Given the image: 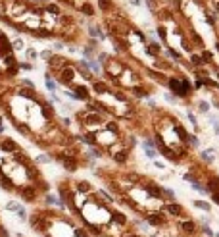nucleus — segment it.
Listing matches in <instances>:
<instances>
[{
	"label": "nucleus",
	"instance_id": "9d476101",
	"mask_svg": "<svg viewBox=\"0 0 219 237\" xmlns=\"http://www.w3.org/2000/svg\"><path fill=\"white\" fill-rule=\"evenodd\" d=\"M40 58L50 60V58H52V52H50V50H42V52H40Z\"/></svg>",
	"mask_w": 219,
	"mask_h": 237
},
{
	"label": "nucleus",
	"instance_id": "f8f14e48",
	"mask_svg": "<svg viewBox=\"0 0 219 237\" xmlns=\"http://www.w3.org/2000/svg\"><path fill=\"white\" fill-rule=\"evenodd\" d=\"M196 206H200V208H204V210H210V206H207L206 202H202V200H196Z\"/></svg>",
	"mask_w": 219,
	"mask_h": 237
},
{
	"label": "nucleus",
	"instance_id": "20e7f679",
	"mask_svg": "<svg viewBox=\"0 0 219 237\" xmlns=\"http://www.w3.org/2000/svg\"><path fill=\"white\" fill-rule=\"evenodd\" d=\"M23 197L25 199H35V191L33 189H23Z\"/></svg>",
	"mask_w": 219,
	"mask_h": 237
},
{
	"label": "nucleus",
	"instance_id": "f3484780",
	"mask_svg": "<svg viewBox=\"0 0 219 237\" xmlns=\"http://www.w3.org/2000/svg\"><path fill=\"white\" fill-rule=\"evenodd\" d=\"M77 237H85V231L83 230H77Z\"/></svg>",
	"mask_w": 219,
	"mask_h": 237
},
{
	"label": "nucleus",
	"instance_id": "7ed1b4c3",
	"mask_svg": "<svg viewBox=\"0 0 219 237\" xmlns=\"http://www.w3.org/2000/svg\"><path fill=\"white\" fill-rule=\"evenodd\" d=\"M12 47H14L16 50H23V41L21 39H16L14 42H12Z\"/></svg>",
	"mask_w": 219,
	"mask_h": 237
},
{
	"label": "nucleus",
	"instance_id": "2eb2a0df",
	"mask_svg": "<svg viewBox=\"0 0 219 237\" xmlns=\"http://www.w3.org/2000/svg\"><path fill=\"white\" fill-rule=\"evenodd\" d=\"M159 222H161V220H159V218H150V224H156V225H158V224H159Z\"/></svg>",
	"mask_w": 219,
	"mask_h": 237
},
{
	"label": "nucleus",
	"instance_id": "4468645a",
	"mask_svg": "<svg viewBox=\"0 0 219 237\" xmlns=\"http://www.w3.org/2000/svg\"><path fill=\"white\" fill-rule=\"evenodd\" d=\"M37 160H39V162H48V160H50V158H48V156H39V158H37Z\"/></svg>",
	"mask_w": 219,
	"mask_h": 237
},
{
	"label": "nucleus",
	"instance_id": "6e6552de",
	"mask_svg": "<svg viewBox=\"0 0 219 237\" xmlns=\"http://www.w3.org/2000/svg\"><path fill=\"white\" fill-rule=\"evenodd\" d=\"M183 230H184V231H192V230H194V224H192V222H184V224H183Z\"/></svg>",
	"mask_w": 219,
	"mask_h": 237
},
{
	"label": "nucleus",
	"instance_id": "423d86ee",
	"mask_svg": "<svg viewBox=\"0 0 219 237\" xmlns=\"http://www.w3.org/2000/svg\"><path fill=\"white\" fill-rule=\"evenodd\" d=\"M6 208H8V210H16V212H17L21 206L17 205V202H8V205H6Z\"/></svg>",
	"mask_w": 219,
	"mask_h": 237
},
{
	"label": "nucleus",
	"instance_id": "1a4fd4ad",
	"mask_svg": "<svg viewBox=\"0 0 219 237\" xmlns=\"http://www.w3.org/2000/svg\"><path fill=\"white\" fill-rule=\"evenodd\" d=\"M179 210H181V208H179L177 205H169V206H167V212H171V214H179Z\"/></svg>",
	"mask_w": 219,
	"mask_h": 237
},
{
	"label": "nucleus",
	"instance_id": "f03ea898",
	"mask_svg": "<svg viewBox=\"0 0 219 237\" xmlns=\"http://www.w3.org/2000/svg\"><path fill=\"white\" fill-rule=\"evenodd\" d=\"M144 151H146V156H148V158H156V151L152 149V146H146V145H144Z\"/></svg>",
	"mask_w": 219,
	"mask_h": 237
},
{
	"label": "nucleus",
	"instance_id": "f257e3e1",
	"mask_svg": "<svg viewBox=\"0 0 219 237\" xmlns=\"http://www.w3.org/2000/svg\"><path fill=\"white\" fill-rule=\"evenodd\" d=\"M2 149H4V151H16V143L10 141V139H6V141L2 143Z\"/></svg>",
	"mask_w": 219,
	"mask_h": 237
},
{
	"label": "nucleus",
	"instance_id": "6ab92c4d",
	"mask_svg": "<svg viewBox=\"0 0 219 237\" xmlns=\"http://www.w3.org/2000/svg\"><path fill=\"white\" fill-rule=\"evenodd\" d=\"M129 237H135V235H129Z\"/></svg>",
	"mask_w": 219,
	"mask_h": 237
},
{
	"label": "nucleus",
	"instance_id": "39448f33",
	"mask_svg": "<svg viewBox=\"0 0 219 237\" xmlns=\"http://www.w3.org/2000/svg\"><path fill=\"white\" fill-rule=\"evenodd\" d=\"M46 87H48L50 91H54V89H56V83L52 81V79H50V75H46Z\"/></svg>",
	"mask_w": 219,
	"mask_h": 237
},
{
	"label": "nucleus",
	"instance_id": "a211bd4d",
	"mask_svg": "<svg viewBox=\"0 0 219 237\" xmlns=\"http://www.w3.org/2000/svg\"><path fill=\"white\" fill-rule=\"evenodd\" d=\"M213 200H215L217 205H219V193H215V195H213Z\"/></svg>",
	"mask_w": 219,
	"mask_h": 237
},
{
	"label": "nucleus",
	"instance_id": "0eeeda50",
	"mask_svg": "<svg viewBox=\"0 0 219 237\" xmlns=\"http://www.w3.org/2000/svg\"><path fill=\"white\" fill-rule=\"evenodd\" d=\"M79 191H81V193H87V191H90V185L88 183H79Z\"/></svg>",
	"mask_w": 219,
	"mask_h": 237
},
{
	"label": "nucleus",
	"instance_id": "9b49d317",
	"mask_svg": "<svg viewBox=\"0 0 219 237\" xmlns=\"http://www.w3.org/2000/svg\"><path fill=\"white\" fill-rule=\"evenodd\" d=\"M25 54H27V58H31V60H35V58H37V52H35L33 48H29V50H27Z\"/></svg>",
	"mask_w": 219,
	"mask_h": 237
},
{
	"label": "nucleus",
	"instance_id": "dca6fc26",
	"mask_svg": "<svg viewBox=\"0 0 219 237\" xmlns=\"http://www.w3.org/2000/svg\"><path fill=\"white\" fill-rule=\"evenodd\" d=\"M200 110H202V112H207V104H206V102H202V104H200Z\"/></svg>",
	"mask_w": 219,
	"mask_h": 237
},
{
	"label": "nucleus",
	"instance_id": "ddd939ff",
	"mask_svg": "<svg viewBox=\"0 0 219 237\" xmlns=\"http://www.w3.org/2000/svg\"><path fill=\"white\" fill-rule=\"evenodd\" d=\"M202 156L206 158V160H212V158H213V156H212V151H204V152H202Z\"/></svg>",
	"mask_w": 219,
	"mask_h": 237
}]
</instances>
